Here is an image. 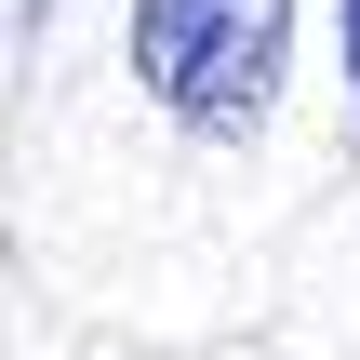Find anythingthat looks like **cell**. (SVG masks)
Wrapping results in <instances>:
<instances>
[{"instance_id":"6da1fadb","label":"cell","mask_w":360,"mask_h":360,"mask_svg":"<svg viewBox=\"0 0 360 360\" xmlns=\"http://www.w3.org/2000/svg\"><path fill=\"white\" fill-rule=\"evenodd\" d=\"M294 0H134V80L187 134H254L281 94Z\"/></svg>"},{"instance_id":"7a4b0ae2","label":"cell","mask_w":360,"mask_h":360,"mask_svg":"<svg viewBox=\"0 0 360 360\" xmlns=\"http://www.w3.org/2000/svg\"><path fill=\"white\" fill-rule=\"evenodd\" d=\"M347 80H360V0H347Z\"/></svg>"}]
</instances>
